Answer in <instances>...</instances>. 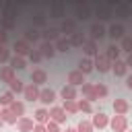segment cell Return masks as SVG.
I'll use <instances>...</instances> for the list:
<instances>
[{"instance_id": "816d5d0a", "label": "cell", "mask_w": 132, "mask_h": 132, "mask_svg": "<svg viewBox=\"0 0 132 132\" xmlns=\"http://www.w3.org/2000/svg\"><path fill=\"white\" fill-rule=\"evenodd\" d=\"M66 132H78L76 128H66Z\"/></svg>"}, {"instance_id": "bcb514c9", "label": "cell", "mask_w": 132, "mask_h": 132, "mask_svg": "<svg viewBox=\"0 0 132 132\" xmlns=\"http://www.w3.org/2000/svg\"><path fill=\"white\" fill-rule=\"evenodd\" d=\"M29 58H31V62H35V64H37V62H41V60H43V54H41V52H39V47H37V50H31Z\"/></svg>"}, {"instance_id": "d590c367", "label": "cell", "mask_w": 132, "mask_h": 132, "mask_svg": "<svg viewBox=\"0 0 132 132\" xmlns=\"http://www.w3.org/2000/svg\"><path fill=\"white\" fill-rule=\"evenodd\" d=\"M8 109H10V111H12V113H14V116L21 120V118H23V113H25V103H21V101H14V103H12Z\"/></svg>"}, {"instance_id": "ee69618b", "label": "cell", "mask_w": 132, "mask_h": 132, "mask_svg": "<svg viewBox=\"0 0 132 132\" xmlns=\"http://www.w3.org/2000/svg\"><path fill=\"white\" fill-rule=\"evenodd\" d=\"M33 25L35 27H43L45 25V14L43 12H35L33 14Z\"/></svg>"}, {"instance_id": "5b68a950", "label": "cell", "mask_w": 132, "mask_h": 132, "mask_svg": "<svg viewBox=\"0 0 132 132\" xmlns=\"http://www.w3.org/2000/svg\"><path fill=\"white\" fill-rule=\"evenodd\" d=\"M111 10H116V16H118V19H130V16H132V8L126 6V4H122V2L111 4Z\"/></svg>"}, {"instance_id": "d6a6232c", "label": "cell", "mask_w": 132, "mask_h": 132, "mask_svg": "<svg viewBox=\"0 0 132 132\" xmlns=\"http://www.w3.org/2000/svg\"><path fill=\"white\" fill-rule=\"evenodd\" d=\"M105 50H107V52H105V56H107V58H109L111 62H116V60H120V52H122V50H120V47H118L116 43H111V45H107Z\"/></svg>"}, {"instance_id": "cb8c5ba5", "label": "cell", "mask_w": 132, "mask_h": 132, "mask_svg": "<svg viewBox=\"0 0 132 132\" xmlns=\"http://www.w3.org/2000/svg\"><path fill=\"white\" fill-rule=\"evenodd\" d=\"M39 52L43 54V58H54V54H56V45L54 43H50V41H41V45H39Z\"/></svg>"}, {"instance_id": "e0dca14e", "label": "cell", "mask_w": 132, "mask_h": 132, "mask_svg": "<svg viewBox=\"0 0 132 132\" xmlns=\"http://www.w3.org/2000/svg\"><path fill=\"white\" fill-rule=\"evenodd\" d=\"M60 95H62V99H64V101H76V87L66 85V87H62Z\"/></svg>"}, {"instance_id": "74e56055", "label": "cell", "mask_w": 132, "mask_h": 132, "mask_svg": "<svg viewBox=\"0 0 132 132\" xmlns=\"http://www.w3.org/2000/svg\"><path fill=\"white\" fill-rule=\"evenodd\" d=\"M62 109H64L66 113H76V111H78V101H64Z\"/></svg>"}, {"instance_id": "4dcf8cb0", "label": "cell", "mask_w": 132, "mask_h": 132, "mask_svg": "<svg viewBox=\"0 0 132 132\" xmlns=\"http://www.w3.org/2000/svg\"><path fill=\"white\" fill-rule=\"evenodd\" d=\"M35 122H37V124H41V126H45V124L50 122V111H47V109H43V107H39V109L35 111Z\"/></svg>"}, {"instance_id": "ffe728a7", "label": "cell", "mask_w": 132, "mask_h": 132, "mask_svg": "<svg viewBox=\"0 0 132 132\" xmlns=\"http://www.w3.org/2000/svg\"><path fill=\"white\" fill-rule=\"evenodd\" d=\"M128 109H130V103H128L126 99H116V101H113V111H116L118 116H126Z\"/></svg>"}, {"instance_id": "52a82bcc", "label": "cell", "mask_w": 132, "mask_h": 132, "mask_svg": "<svg viewBox=\"0 0 132 132\" xmlns=\"http://www.w3.org/2000/svg\"><path fill=\"white\" fill-rule=\"evenodd\" d=\"M60 31L64 33V37H72V35L76 33V21H74V19H64Z\"/></svg>"}, {"instance_id": "7dc6e473", "label": "cell", "mask_w": 132, "mask_h": 132, "mask_svg": "<svg viewBox=\"0 0 132 132\" xmlns=\"http://www.w3.org/2000/svg\"><path fill=\"white\" fill-rule=\"evenodd\" d=\"M8 41V31H4V29H0V45H4Z\"/></svg>"}, {"instance_id": "ac0fdd59", "label": "cell", "mask_w": 132, "mask_h": 132, "mask_svg": "<svg viewBox=\"0 0 132 132\" xmlns=\"http://www.w3.org/2000/svg\"><path fill=\"white\" fill-rule=\"evenodd\" d=\"M80 91H82V99H87V101H95V99H97V95H95V85L85 82V85L80 87Z\"/></svg>"}, {"instance_id": "83f0119b", "label": "cell", "mask_w": 132, "mask_h": 132, "mask_svg": "<svg viewBox=\"0 0 132 132\" xmlns=\"http://www.w3.org/2000/svg\"><path fill=\"white\" fill-rule=\"evenodd\" d=\"M0 118L4 120V124H16V122H19V118H16L8 107H2V109H0Z\"/></svg>"}, {"instance_id": "db71d44e", "label": "cell", "mask_w": 132, "mask_h": 132, "mask_svg": "<svg viewBox=\"0 0 132 132\" xmlns=\"http://www.w3.org/2000/svg\"><path fill=\"white\" fill-rule=\"evenodd\" d=\"M130 132H132V130H130Z\"/></svg>"}, {"instance_id": "44dd1931", "label": "cell", "mask_w": 132, "mask_h": 132, "mask_svg": "<svg viewBox=\"0 0 132 132\" xmlns=\"http://www.w3.org/2000/svg\"><path fill=\"white\" fill-rule=\"evenodd\" d=\"M35 126H37V124H35L31 118H21V120L16 122V128H19L21 132H33Z\"/></svg>"}, {"instance_id": "30bf717a", "label": "cell", "mask_w": 132, "mask_h": 132, "mask_svg": "<svg viewBox=\"0 0 132 132\" xmlns=\"http://www.w3.org/2000/svg\"><path fill=\"white\" fill-rule=\"evenodd\" d=\"M41 37H43V41H50V43H56L62 35H60V29H56V27H50V29H43L41 31Z\"/></svg>"}, {"instance_id": "f1b7e54d", "label": "cell", "mask_w": 132, "mask_h": 132, "mask_svg": "<svg viewBox=\"0 0 132 132\" xmlns=\"http://www.w3.org/2000/svg\"><path fill=\"white\" fill-rule=\"evenodd\" d=\"M76 16H78V21L91 19V8H89V4H78V6H76Z\"/></svg>"}, {"instance_id": "f6af8a7d", "label": "cell", "mask_w": 132, "mask_h": 132, "mask_svg": "<svg viewBox=\"0 0 132 132\" xmlns=\"http://www.w3.org/2000/svg\"><path fill=\"white\" fill-rule=\"evenodd\" d=\"M95 95H97V99L105 97V95H107V87H105L103 82H97V85H95Z\"/></svg>"}, {"instance_id": "9a60e30c", "label": "cell", "mask_w": 132, "mask_h": 132, "mask_svg": "<svg viewBox=\"0 0 132 132\" xmlns=\"http://www.w3.org/2000/svg\"><path fill=\"white\" fill-rule=\"evenodd\" d=\"M82 52H85V56H87V58H95V56L99 54V50H97V41L87 39V43L82 45Z\"/></svg>"}, {"instance_id": "b9f144b4", "label": "cell", "mask_w": 132, "mask_h": 132, "mask_svg": "<svg viewBox=\"0 0 132 132\" xmlns=\"http://www.w3.org/2000/svg\"><path fill=\"white\" fill-rule=\"evenodd\" d=\"M78 111L91 113V111H93V105H91V101H87V99H80V101H78Z\"/></svg>"}, {"instance_id": "7bdbcfd3", "label": "cell", "mask_w": 132, "mask_h": 132, "mask_svg": "<svg viewBox=\"0 0 132 132\" xmlns=\"http://www.w3.org/2000/svg\"><path fill=\"white\" fill-rule=\"evenodd\" d=\"M4 62H10V50L6 45H0V64Z\"/></svg>"}, {"instance_id": "8fae6325", "label": "cell", "mask_w": 132, "mask_h": 132, "mask_svg": "<svg viewBox=\"0 0 132 132\" xmlns=\"http://www.w3.org/2000/svg\"><path fill=\"white\" fill-rule=\"evenodd\" d=\"M68 85L72 87H82L85 85V74L80 70H70L68 72Z\"/></svg>"}, {"instance_id": "603a6c76", "label": "cell", "mask_w": 132, "mask_h": 132, "mask_svg": "<svg viewBox=\"0 0 132 132\" xmlns=\"http://www.w3.org/2000/svg\"><path fill=\"white\" fill-rule=\"evenodd\" d=\"M95 14L99 16V21H109L113 16V10H111V6H97Z\"/></svg>"}, {"instance_id": "681fc988", "label": "cell", "mask_w": 132, "mask_h": 132, "mask_svg": "<svg viewBox=\"0 0 132 132\" xmlns=\"http://www.w3.org/2000/svg\"><path fill=\"white\" fill-rule=\"evenodd\" d=\"M126 87L132 91V74H128V76H126Z\"/></svg>"}, {"instance_id": "8d00e7d4", "label": "cell", "mask_w": 132, "mask_h": 132, "mask_svg": "<svg viewBox=\"0 0 132 132\" xmlns=\"http://www.w3.org/2000/svg\"><path fill=\"white\" fill-rule=\"evenodd\" d=\"M16 27V21H12V19H2L0 16V29H4V31H12Z\"/></svg>"}, {"instance_id": "4fadbf2b", "label": "cell", "mask_w": 132, "mask_h": 132, "mask_svg": "<svg viewBox=\"0 0 132 132\" xmlns=\"http://www.w3.org/2000/svg\"><path fill=\"white\" fill-rule=\"evenodd\" d=\"M91 124H93V128H99V130H101V128H105V126L109 124V118H107L103 111H97V113L93 116Z\"/></svg>"}, {"instance_id": "f907efd6", "label": "cell", "mask_w": 132, "mask_h": 132, "mask_svg": "<svg viewBox=\"0 0 132 132\" xmlns=\"http://www.w3.org/2000/svg\"><path fill=\"white\" fill-rule=\"evenodd\" d=\"M124 62H126V66H128V68H132V54H128V58H126Z\"/></svg>"}, {"instance_id": "c3c4849f", "label": "cell", "mask_w": 132, "mask_h": 132, "mask_svg": "<svg viewBox=\"0 0 132 132\" xmlns=\"http://www.w3.org/2000/svg\"><path fill=\"white\" fill-rule=\"evenodd\" d=\"M33 132H47V128H45V126H41V124H37V126L33 128Z\"/></svg>"}, {"instance_id": "ab89813d", "label": "cell", "mask_w": 132, "mask_h": 132, "mask_svg": "<svg viewBox=\"0 0 132 132\" xmlns=\"http://www.w3.org/2000/svg\"><path fill=\"white\" fill-rule=\"evenodd\" d=\"M76 130H78V132H93V124H91L89 120H80L78 126H76Z\"/></svg>"}, {"instance_id": "3957f363", "label": "cell", "mask_w": 132, "mask_h": 132, "mask_svg": "<svg viewBox=\"0 0 132 132\" xmlns=\"http://www.w3.org/2000/svg\"><path fill=\"white\" fill-rule=\"evenodd\" d=\"M89 33H91V39H93V41H101V39L107 35V29H105L101 23H93L91 29H89Z\"/></svg>"}, {"instance_id": "277c9868", "label": "cell", "mask_w": 132, "mask_h": 132, "mask_svg": "<svg viewBox=\"0 0 132 132\" xmlns=\"http://www.w3.org/2000/svg\"><path fill=\"white\" fill-rule=\"evenodd\" d=\"M39 93H41V89H39L37 85H33V82L25 85L23 95H25V99H27V101H39Z\"/></svg>"}, {"instance_id": "f35d334b", "label": "cell", "mask_w": 132, "mask_h": 132, "mask_svg": "<svg viewBox=\"0 0 132 132\" xmlns=\"http://www.w3.org/2000/svg\"><path fill=\"white\" fill-rule=\"evenodd\" d=\"M120 50H122V52H126V54H132V35H126V37L122 39Z\"/></svg>"}, {"instance_id": "60d3db41", "label": "cell", "mask_w": 132, "mask_h": 132, "mask_svg": "<svg viewBox=\"0 0 132 132\" xmlns=\"http://www.w3.org/2000/svg\"><path fill=\"white\" fill-rule=\"evenodd\" d=\"M8 87H10V91H12V93H23V91H25V85H23L19 78H14Z\"/></svg>"}, {"instance_id": "2e32d148", "label": "cell", "mask_w": 132, "mask_h": 132, "mask_svg": "<svg viewBox=\"0 0 132 132\" xmlns=\"http://www.w3.org/2000/svg\"><path fill=\"white\" fill-rule=\"evenodd\" d=\"M0 80L10 85V82L14 80V68H12V66H2V68H0Z\"/></svg>"}, {"instance_id": "7c38bea8", "label": "cell", "mask_w": 132, "mask_h": 132, "mask_svg": "<svg viewBox=\"0 0 132 132\" xmlns=\"http://www.w3.org/2000/svg\"><path fill=\"white\" fill-rule=\"evenodd\" d=\"M16 14H19V6L12 4V2H6L4 8H2V19H12V21H16Z\"/></svg>"}, {"instance_id": "e575fe53", "label": "cell", "mask_w": 132, "mask_h": 132, "mask_svg": "<svg viewBox=\"0 0 132 132\" xmlns=\"http://www.w3.org/2000/svg\"><path fill=\"white\" fill-rule=\"evenodd\" d=\"M10 66H12L14 70H25V68H27V60L21 58V56H12V58H10Z\"/></svg>"}, {"instance_id": "ba28073f", "label": "cell", "mask_w": 132, "mask_h": 132, "mask_svg": "<svg viewBox=\"0 0 132 132\" xmlns=\"http://www.w3.org/2000/svg\"><path fill=\"white\" fill-rule=\"evenodd\" d=\"M107 35H109L113 41H116V39H120V41H122V39L126 37V29H124V25H120V23L116 25V23H113V25L107 29Z\"/></svg>"}, {"instance_id": "d6986e66", "label": "cell", "mask_w": 132, "mask_h": 132, "mask_svg": "<svg viewBox=\"0 0 132 132\" xmlns=\"http://www.w3.org/2000/svg\"><path fill=\"white\" fill-rule=\"evenodd\" d=\"M39 101L43 103V105H50V103H54L56 101V93L52 91V89H41V93H39Z\"/></svg>"}, {"instance_id": "8992f818", "label": "cell", "mask_w": 132, "mask_h": 132, "mask_svg": "<svg viewBox=\"0 0 132 132\" xmlns=\"http://www.w3.org/2000/svg\"><path fill=\"white\" fill-rule=\"evenodd\" d=\"M12 50L16 52V56L25 58V56H29V54H31V43H29V41H25V39H19V41H14Z\"/></svg>"}, {"instance_id": "484cf974", "label": "cell", "mask_w": 132, "mask_h": 132, "mask_svg": "<svg viewBox=\"0 0 132 132\" xmlns=\"http://www.w3.org/2000/svg\"><path fill=\"white\" fill-rule=\"evenodd\" d=\"M23 39L29 41V43H35V41L41 39V33H39L35 27H29V29H25V37H23Z\"/></svg>"}, {"instance_id": "7402d4cb", "label": "cell", "mask_w": 132, "mask_h": 132, "mask_svg": "<svg viewBox=\"0 0 132 132\" xmlns=\"http://www.w3.org/2000/svg\"><path fill=\"white\" fill-rule=\"evenodd\" d=\"M64 12H66V8H64L62 2H54V4L50 6V16H52V19H62Z\"/></svg>"}, {"instance_id": "4316f807", "label": "cell", "mask_w": 132, "mask_h": 132, "mask_svg": "<svg viewBox=\"0 0 132 132\" xmlns=\"http://www.w3.org/2000/svg\"><path fill=\"white\" fill-rule=\"evenodd\" d=\"M111 70H113L116 76H126V74H128V66H126L124 60H116L113 66H111Z\"/></svg>"}, {"instance_id": "836d02e7", "label": "cell", "mask_w": 132, "mask_h": 132, "mask_svg": "<svg viewBox=\"0 0 132 132\" xmlns=\"http://www.w3.org/2000/svg\"><path fill=\"white\" fill-rule=\"evenodd\" d=\"M14 101H16V99H14V93H12V91H6V93L0 95V105H2V107H10Z\"/></svg>"}, {"instance_id": "f546056e", "label": "cell", "mask_w": 132, "mask_h": 132, "mask_svg": "<svg viewBox=\"0 0 132 132\" xmlns=\"http://www.w3.org/2000/svg\"><path fill=\"white\" fill-rule=\"evenodd\" d=\"M54 45H56V52H64V54H66V52H70V47H72V45H70V39H68V37H64V35H62Z\"/></svg>"}, {"instance_id": "f5cc1de1", "label": "cell", "mask_w": 132, "mask_h": 132, "mask_svg": "<svg viewBox=\"0 0 132 132\" xmlns=\"http://www.w3.org/2000/svg\"><path fill=\"white\" fill-rule=\"evenodd\" d=\"M2 124H4V120H2V118H0V126H2Z\"/></svg>"}, {"instance_id": "1f68e13d", "label": "cell", "mask_w": 132, "mask_h": 132, "mask_svg": "<svg viewBox=\"0 0 132 132\" xmlns=\"http://www.w3.org/2000/svg\"><path fill=\"white\" fill-rule=\"evenodd\" d=\"M68 39H70V45H72V47H82V45L87 43V37H85L82 33H78V31H76L72 37H68Z\"/></svg>"}, {"instance_id": "9c48e42d", "label": "cell", "mask_w": 132, "mask_h": 132, "mask_svg": "<svg viewBox=\"0 0 132 132\" xmlns=\"http://www.w3.org/2000/svg\"><path fill=\"white\" fill-rule=\"evenodd\" d=\"M66 118H68V116H66V111H64L60 105H56V107L50 109V120H52V122H56V124H64Z\"/></svg>"}, {"instance_id": "d4e9b609", "label": "cell", "mask_w": 132, "mask_h": 132, "mask_svg": "<svg viewBox=\"0 0 132 132\" xmlns=\"http://www.w3.org/2000/svg\"><path fill=\"white\" fill-rule=\"evenodd\" d=\"M78 70H80L82 74H91V72L95 70V62H93L91 58H82V60L78 62Z\"/></svg>"}, {"instance_id": "6da1fadb", "label": "cell", "mask_w": 132, "mask_h": 132, "mask_svg": "<svg viewBox=\"0 0 132 132\" xmlns=\"http://www.w3.org/2000/svg\"><path fill=\"white\" fill-rule=\"evenodd\" d=\"M111 66H113V62H111L105 54H97V56H95V68H97L99 72H109Z\"/></svg>"}, {"instance_id": "7a4b0ae2", "label": "cell", "mask_w": 132, "mask_h": 132, "mask_svg": "<svg viewBox=\"0 0 132 132\" xmlns=\"http://www.w3.org/2000/svg\"><path fill=\"white\" fill-rule=\"evenodd\" d=\"M109 126H111V130L113 132H126L128 130V120H126V116H113L111 120H109Z\"/></svg>"}, {"instance_id": "5bb4252c", "label": "cell", "mask_w": 132, "mask_h": 132, "mask_svg": "<svg viewBox=\"0 0 132 132\" xmlns=\"http://www.w3.org/2000/svg\"><path fill=\"white\" fill-rule=\"evenodd\" d=\"M45 80H47V74H45V70H41V68H35V70L31 72V82H33V85L41 87Z\"/></svg>"}]
</instances>
